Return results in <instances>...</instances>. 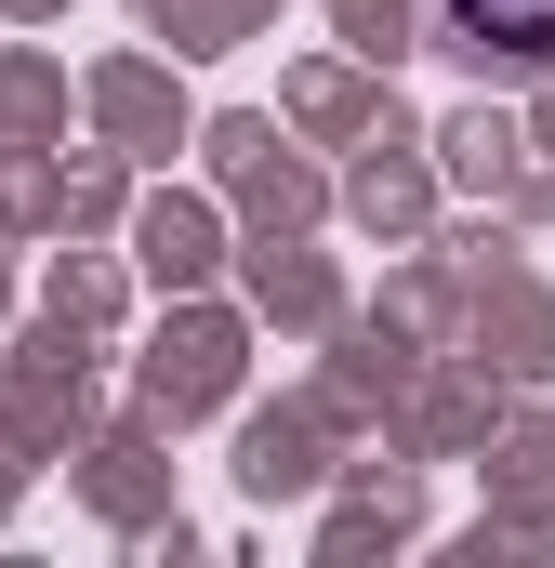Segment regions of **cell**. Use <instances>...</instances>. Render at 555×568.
Instances as JSON below:
<instances>
[{
	"instance_id": "cell-1",
	"label": "cell",
	"mask_w": 555,
	"mask_h": 568,
	"mask_svg": "<svg viewBox=\"0 0 555 568\" xmlns=\"http://www.w3.org/2000/svg\"><path fill=\"white\" fill-rule=\"evenodd\" d=\"M436 27L476 80H543L555 67V0H436Z\"/></svg>"
}]
</instances>
